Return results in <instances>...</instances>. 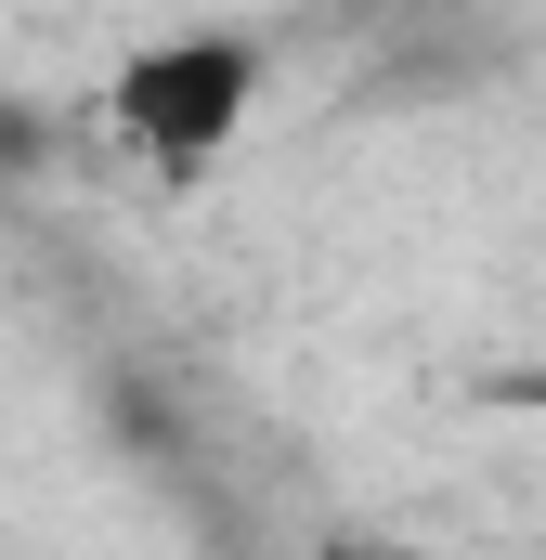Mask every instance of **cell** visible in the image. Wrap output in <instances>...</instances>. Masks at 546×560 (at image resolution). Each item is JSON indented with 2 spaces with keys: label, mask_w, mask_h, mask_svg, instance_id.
<instances>
[{
  "label": "cell",
  "mask_w": 546,
  "mask_h": 560,
  "mask_svg": "<svg viewBox=\"0 0 546 560\" xmlns=\"http://www.w3.org/2000/svg\"><path fill=\"white\" fill-rule=\"evenodd\" d=\"M248 105H261V39H235V26H209V39H156V52L118 66V131H131L156 170L222 156V143L248 131Z\"/></svg>",
  "instance_id": "1"
},
{
  "label": "cell",
  "mask_w": 546,
  "mask_h": 560,
  "mask_svg": "<svg viewBox=\"0 0 546 560\" xmlns=\"http://www.w3.org/2000/svg\"><path fill=\"white\" fill-rule=\"evenodd\" d=\"M325 560H442V548H404V535H352V548H325Z\"/></svg>",
  "instance_id": "2"
}]
</instances>
